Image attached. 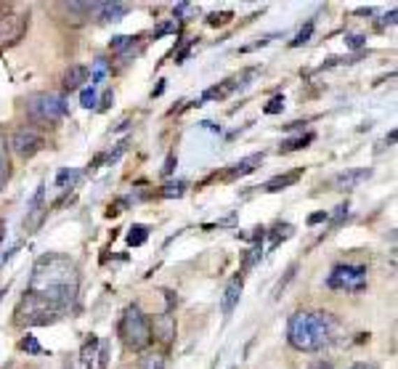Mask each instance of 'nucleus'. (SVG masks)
<instances>
[{"instance_id": "72a5a7b5", "label": "nucleus", "mask_w": 398, "mask_h": 369, "mask_svg": "<svg viewBox=\"0 0 398 369\" xmlns=\"http://www.w3.org/2000/svg\"><path fill=\"white\" fill-rule=\"evenodd\" d=\"M348 45H351V48H361V45H364V38H361V35H348Z\"/></svg>"}, {"instance_id": "473e14b6", "label": "nucleus", "mask_w": 398, "mask_h": 369, "mask_svg": "<svg viewBox=\"0 0 398 369\" xmlns=\"http://www.w3.org/2000/svg\"><path fill=\"white\" fill-rule=\"evenodd\" d=\"M330 218V212H314L311 218H308V224L314 226V224H321V221H327Z\"/></svg>"}, {"instance_id": "b1692460", "label": "nucleus", "mask_w": 398, "mask_h": 369, "mask_svg": "<svg viewBox=\"0 0 398 369\" xmlns=\"http://www.w3.org/2000/svg\"><path fill=\"white\" fill-rule=\"evenodd\" d=\"M19 348L22 351H27V354H32V356H38V354H43V348H40V343L32 338V335H27V338H22V343H19Z\"/></svg>"}, {"instance_id": "7c9ffc66", "label": "nucleus", "mask_w": 398, "mask_h": 369, "mask_svg": "<svg viewBox=\"0 0 398 369\" xmlns=\"http://www.w3.org/2000/svg\"><path fill=\"white\" fill-rule=\"evenodd\" d=\"M112 101H115V93H112V91H106L104 96H101V104H98V109H101V112H106V109L112 106Z\"/></svg>"}, {"instance_id": "5701e85b", "label": "nucleus", "mask_w": 398, "mask_h": 369, "mask_svg": "<svg viewBox=\"0 0 398 369\" xmlns=\"http://www.w3.org/2000/svg\"><path fill=\"white\" fill-rule=\"evenodd\" d=\"M311 32H314V22H308V24H305L303 29L295 35V40H292L290 45H292V48H300V45H305V43H308V38H311Z\"/></svg>"}, {"instance_id": "aec40b11", "label": "nucleus", "mask_w": 398, "mask_h": 369, "mask_svg": "<svg viewBox=\"0 0 398 369\" xmlns=\"http://www.w3.org/2000/svg\"><path fill=\"white\" fill-rule=\"evenodd\" d=\"M146 237H149V231H146V226H133L131 234H128V245L131 247H138V245H144Z\"/></svg>"}, {"instance_id": "e433bc0d", "label": "nucleus", "mask_w": 398, "mask_h": 369, "mask_svg": "<svg viewBox=\"0 0 398 369\" xmlns=\"http://www.w3.org/2000/svg\"><path fill=\"white\" fill-rule=\"evenodd\" d=\"M351 369H377V364H367V361H358V364H353Z\"/></svg>"}, {"instance_id": "c9c22d12", "label": "nucleus", "mask_w": 398, "mask_h": 369, "mask_svg": "<svg viewBox=\"0 0 398 369\" xmlns=\"http://www.w3.org/2000/svg\"><path fill=\"white\" fill-rule=\"evenodd\" d=\"M308 369H334V367H332L330 361H324V359H318V361H314V364H311V367H308Z\"/></svg>"}, {"instance_id": "f704fd0d", "label": "nucleus", "mask_w": 398, "mask_h": 369, "mask_svg": "<svg viewBox=\"0 0 398 369\" xmlns=\"http://www.w3.org/2000/svg\"><path fill=\"white\" fill-rule=\"evenodd\" d=\"M228 16H231V13H223V16H218V13H212V16H210V19H207V22H210L212 27H215V24H223V22H226V19H228Z\"/></svg>"}, {"instance_id": "dca6fc26", "label": "nucleus", "mask_w": 398, "mask_h": 369, "mask_svg": "<svg viewBox=\"0 0 398 369\" xmlns=\"http://www.w3.org/2000/svg\"><path fill=\"white\" fill-rule=\"evenodd\" d=\"M96 348H98V338H96V335H88V340L82 345V354H80L85 367H93V361H96Z\"/></svg>"}, {"instance_id": "2eb2a0df", "label": "nucleus", "mask_w": 398, "mask_h": 369, "mask_svg": "<svg viewBox=\"0 0 398 369\" xmlns=\"http://www.w3.org/2000/svg\"><path fill=\"white\" fill-rule=\"evenodd\" d=\"M78 178H80V171L64 168V171H59V175H56V186H59V189H72V186L78 184Z\"/></svg>"}, {"instance_id": "a211bd4d", "label": "nucleus", "mask_w": 398, "mask_h": 369, "mask_svg": "<svg viewBox=\"0 0 398 369\" xmlns=\"http://www.w3.org/2000/svg\"><path fill=\"white\" fill-rule=\"evenodd\" d=\"M138 369H165V356L162 354H146L138 361Z\"/></svg>"}, {"instance_id": "2f4dec72", "label": "nucleus", "mask_w": 398, "mask_h": 369, "mask_svg": "<svg viewBox=\"0 0 398 369\" xmlns=\"http://www.w3.org/2000/svg\"><path fill=\"white\" fill-rule=\"evenodd\" d=\"M175 165H178V159H175V154H170L168 162H165V168H162V173H165V175H170V173L175 171Z\"/></svg>"}, {"instance_id": "423d86ee", "label": "nucleus", "mask_w": 398, "mask_h": 369, "mask_svg": "<svg viewBox=\"0 0 398 369\" xmlns=\"http://www.w3.org/2000/svg\"><path fill=\"white\" fill-rule=\"evenodd\" d=\"M43 146H45L43 136H40L38 131H32V128H19V131L11 136V149L22 159L35 157V154H38Z\"/></svg>"}, {"instance_id": "7ed1b4c3", "label": "nucleus", "mask_w": 398, "mask_h": 369, "mask_svg": "<svg viewBox=\"0 0 398 369\" xmlns=\"http://www.w3.org/2000/svg\"><path fill=\"white\" fill-rule=\"evenodd\" d=\"M119 338L122 343L133 348V351H144L146 345L154 340V332H152V321L146 317L138 305H131L125 311V317L119 319Z\"/></svg>"}, {"instance_id": "412c9836", "label": "nucleus", "mask_w": 398, "mask_h": 369, "mask_svg": "<svg viewBox=\"0 0 398 369\" xmlns=\"http://www.w3.org/2000/svg\"><path fill=\"white\" fill-rule=\"evenodd\" d=\"M184 191H186V184L184 181H172V184H165L162 186V197H184Z\"/></svg>"}, {"instance_id": "6ab92c4d", "label": "nucleus", "mask_w": 398, "mask_h": 369, "mask_svg": "<svg viewBox=\"0 0 398 369\" xmlns=\"http://www.w3.org/2000/svg\"><path fill=\"white\" fill-rule=\"evenodd\" d=\"M292 237V226L290 224H279L274 231H271V247H277L279 242H284V239Z\"/></svg>"}, {"instance_id": "9d476101", "label": "nucleus", "mask_w": 398, "mask_h": 369, "mask_svg": "<svg viewBox=\"0 0 398 369\" xmlns=\"http://www.w3.org/2000/svg\"><path fill=\"white\" fill-rule=\"evenodd\" d=\"M260 162H263V154H250V157L239 159V162H234V165L228 168L226 178H228V181H234V178H244V175H250V173L258 171V168H260Z\"/></svg>"}, {"instance_id": "f8f14e48", "label": "nucleus", "mask_w": 398, "mask_h": 369, "mask_svg": "<svg viewBox=\"0 0 398 369\" xmlns=\"http://www.w3.org/2000/svg\"><path fill=\"white\" fill-rule=\"evenodd\" d=\"M239 298H242V277L231 279L228 287L223 290V298H221V311H223V317H228V314L237 308Z\"/></svg>"}, {"instance_id": "c756f323", "label": "nucleus", "mask_w": 398, "mask_h": 369, "mask_svg": "<svg viewBox=\"0 0 398 369\" xmlns=\"http://www.w3.org/2000/svg\"><path fill=\"white\" fill-rule=\"evenodd\" d=\"M348 218V202H343V205H337L334 208V215H332V226H340Z\"/></svg>"}, {"instance_id": "f257e3e1", "label": "nucleus", "mask_w": 398, "mask_h": 369, "mask_svg": "<svg viewBox=\"0 0 398 369\" xmlns=\"http://www.w3.org/2000/svg\"><path fill=\"white\" fill-rule=\"evenodd\" d=\"M78 287L80 271L75 261H69L66 255H59V252H48L32 268L27 295H32L35 301L53 308L59 317H64L78 301Z\"/></svg>"}, {"instance_id": "393cba45", "label": "nucleus", "mask_w": 398, "mask_h": 369, "mask_svg": "<svg viewBox=\"0 0 398 369\" xmlns=\"http://www.w3.org/2000/svg\"><path fill=\"white\" fill-rule=\"evenodd\" d=\"M106 75V64H104V59H96V64H93V72H91V85L96 88L101 80H104Z\"/></svg>"}, {"instance_id": "6e6552de", "label": "nucleus", "mask_w": 398, "mask_h": 369, "mask_svg": "<svg viewBox=\"0 0 398 369\" xmlns=\"http://www.w3.org/2000/svg\"><path fill=\"white\" fill-rule=\"evenodd\" d=\"M45 186L40 184L38 191L32 194V199H29V205H27V215H24V229L27 231H35L40 226V221H43V215H45Z\"/></svg>"}, {"instance_id": "c85d7f7f", "label": "nucleus", "mask_w": 398, "mask_h": 369, "mask_svg": "<svg viewBox=\"0 0 398 369\" xmlns=\"http://www.w3.org/2000/svg\"><path fill=\"white\" fill-rule=\"evenodd\" d=\"M281 109H284V96H274L265 106V115H279Z\"/></svg>"}, {"instance_id": "f03ea898", "label": "nucleus", "mask_w": 398, "mask_h": 369, "mask_svg": "<svg viewBox=\"0 0 398 369\" xmlns=\"http://www.w3.org/2000/svg\"><path fill=\"white\" fill-rule=\"evenodd\" d=\"M334 335H337V321L321 311H297V314H292L290 324H287L290 345L297 351H305V354H314V351L332 345Z\"/></svg>"}, {"instance_id": "1a4fd4ad", "label": "nucleus", "mask_w": 398, "mask_h": 369, "mask_svg": "<svg viewBox=\"0 0 398 369\" xmlns=\"http://www.w3.org/2000/svg\"><path fill=\"white\" fill-rule=\"evenodd\" d=\"M369 178H371V168H351V171L340 173L334 178V186L340 191H348V189H356V186H361L364 181H369Z\"/></svg>"}, {"instance_id": "9b49d317", "label": "nucleus", "mask_w": 398, "mask_h": 369, "mask_svg": "<svg viewBox=\"0 0 398 369\" xmlns=\"http://www.w3.org/2000/svg\"><path fill=\"white\" fill-rule=\"evenodd\" d=\"M128 11H131L128 3H98L96 19H98V22H119V19L128 16Z\"/></svg>"}, {"instance_id": "20e7f679", "label": "nucleus", "mask_w": 398, "mask_h": 369, "mask_svg": "<svg viewBox=\"0 0 398 369\" xmlns=\"http://www.w3.org/2000/svg\"><path fill=\"white\" fill-rule=\"evenodd\" d=\"M27 115L38 122H59L66 115V101L59 93H32L27 99Z\"/></svg>"}, {"instance_id": "a878e982", "label": "nucleus", "mask_w": 398, "mask_h": 369, "mask_svg": "<svg viewBox=\"0 0 398 369\" xmlns=\"http://www.w3.org/2000/svg\"><path fill=\"white\" fill-rule=\"evenodd\" d=\"M80 101H82V106H85V109H93V106L98 104V96H96V88H85V91H82V96H80Z\"/></svg>"}, {"instance_id": "4468645a", "label": "nucleus", "mask_w": 398, "mask_h": 369, "mask_svg": "<svg viewBox=\"0 0 398 369\" xmlns=\"http://www.w3.org/2000/svg\"><path fill=\"white\" fill-rule=\"evenodd\" d=\"M300 175H303V171H292V173H284V175H277V178H271V181L263 186V191H268V194L281 191V189H287V186L297 184V181H300Z\"/></svg>"}, {"instance_id": "bb28decb", "label": "nucleus", "mask_w": 398, "mask_h": 369, "mask_svg": "<svg viewBox=\"0 0 398 369\" xmlns=\"http://www.w3.org/2000/svg\"><path fill=\"white\" fill-rule=\"evenodd\" d=\"M260 258H263V247H260V245H255V247L250 250V255L244 258V271H247V268H252V266L258 263Z\"/></svg>"}, {"instance_id": "ddd939ff", "label": "nucleus", "mask_w": 398, "mask_h": 369, "mask_svg": "<svg viewBox=\"0 0 398 369\" xmlns=\"http://www.w3.org/2000/svg\"><path fill=\"white\" fill-rule=\"evenodd\" d=\"M88 66H82V64H72L69 69L64 72V88L66 91H78L80 85L88 80Z\"/></svg>"}, {"instance_id": "0eeeda50", "label": "nucleus", "mask_w": 398, "mask_h": 369, "mask_svg": "<svg viewBox=\"0 0 398 369\" xmlns=\"http://www.w3.org/2000/svg\"><path fill=\"white\" fill-rule=\"evenodd\" d=\"M27 32V16L24 13L6 11L0 13V45H11Z\"/></svg>"}, {"instance_id": "f3484780", "label": "nucleus", "mask_w": 398, "mask_h": 369, "mask_svg": "<svg viewBox=\"0 0 398 369\" xmlns=\"http://www.w3.org/2000/svg\"><path fill=\"white\" fill-rule=\"evenodd\" d=\"M314 141V133H305V136H297V138H290L281 144V152H297V149H305V146Z\"/></svg>"}, {"instance_id": "4be33fe9", "label": "nucleus", "mask_w": 398, "mask_h": 369, "mask_svg": "<svg viewBox=\"0 0 398 369\" xmlns=\"http://www.w3.org/2000/svg\"><path fill=\"white\" fill-rule=\"evenodd\" d=\"M172 13H175V19L189 22V16H191V13H197V6H191V3H178V6L172 8Z\"/></svg>"}, {"instance_id": "4c0bfd02", "label": "nucleus", "mask_w": 398, "mask_h": 369, "mask_svg": "<svg viewBox=\"0 0 398 369\" xmlns=\"http://www.w3.org/2000/svg\"><path fill=\"white\" fill-rule=\"evenodd\" d=\"M64 369H75V367H72V364H66V367Z\"/></svg>"}, {"instance_id": "39448f33", "label": "nucleus", "mask_w": 398, "mask_h": 369, "mask_svg": "<svg viewBox=\"0 0 398 369\" xmlns=\"http://www.w3.org/2000/svg\"><path fill=\"white\" fill-rule=\"evenodd\" d=\"M327 287L343 290V292L364 290V287H367V268H364V266H353V263L334 266L330 279H327Z\"/></svg>"}, {"instance_id": "cd10ccee", "label": "nucleus", "mask_w": 398, "mask_h": 369, "mask_svg": "<svg viewBox=\"0 0 398 369\" xmlns=\"http://www.w3.org/2000/svg\"><path fill=\"white\" fill-rule=\"evenodd\" d=\"M8 178V157H6V146L0 144V189Z\"/></svg>"}]
</instances>
